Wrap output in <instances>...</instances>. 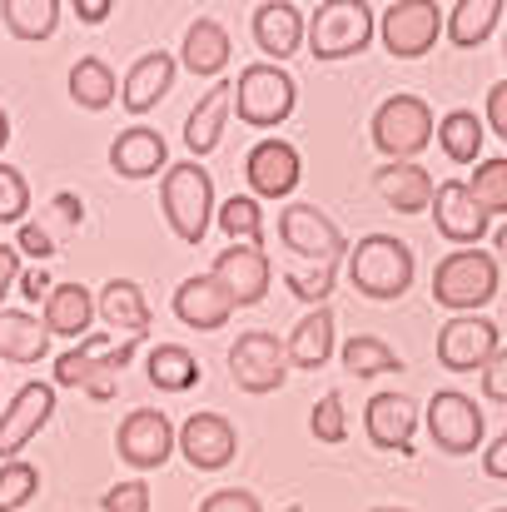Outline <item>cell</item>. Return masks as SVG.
<instances>
[{
  "label": "cell",
  "instance_id": "1",
  "mask_svg": "<svg viewBox=\"0 0 507 512\" xmlns=\"http://www.w3.org/2000/svg\"><path fill=\"white\" fill-rule=\"evenodd\" d=\"M418 264H413V249L398 239V234H363L353 249H348V284L363 294V299H403L408 284H413Z\"/></svg>",
  "mask_w": 507,
  "mask_h": 512
},
{
  "label": "cell",
  "instance_id": "2",
  "mask_svg": "<svg viewBox=\"0 0 507 512\" xmlns=\"http://www.w3.org/2000/svg\"><path fill=\"white\" fill-rule=\"evenodd\" d=\"M373 35H378V15L363 0H324L304 15V45L314 50V60L363 55Z\"/></svg>",
  "mask_w": 507,
  "mask_h": 512
},
{
  "label": "cell",
  "instance_id": "3",
  "mask_svg": "<svg viewBox=\"0 0 507 512\" xmlns=\"http://www.w3.org/2000/svg\"><path fill=\"white\" fill-rule=\"evenodd\" d=\"M160 209H165V224L174 229V239L184 244H199L214 224V179L199 160H179L169 165L160 179Z\"/></svg>",
  "mask_w": 507,
  "mask_h": 512
},
{
  "label": "cell",
  "instance_id": "4",
  "mask_svg": "<svg viewBox=\"0 0 507 512\" xmlns=\"http://www.w3.org/2000/svg\"><path fill=\"white\" fill-rule=\"evenodd\" d=\"M498 299V259L483 249H453L433 269V304H443L453 319L478 314L483 304Z\"/></svg>",
  "mask_w": 507,
  "mask_h": 512
},
{
  "label": "cell",
  "instance_id": "5",
  "mask_svg": "<svg viewBox=\"0 0 507 512\" xmlns=\"http://www.w3.org/2000/svg\"><path fill=\"white\" fill-rule=\"evenodd\" d=\"M299 105V85L284 65H269V60H254L239 70L234 80V115L249 125V130H274L294 115Z\"/></svg>",
  "mask_w": 507,
  "mask_h": 512
},
{
  "label": "cell",
  "instance_id": "6",
  "mask_svg": "<svg viewBox=\"0 0 507 512\" xmlns=\"http://www.w3.org/2000/svg\"><path fill=\"white\" fill-rule=\"evenodd\" d=\"M433 140V110L418 95H388L373 110V145L388 155V165H418V155Z\"/></svg>",
  "mask_w": 507,
  "mask_h": 512
},
{
  "label": "cell",
  "instance_id": "7",
  "mask_svg": "<svg viewBox=\"0 0 507 512\" xmlns=\"http://www.w3.org/2000/svg\"><path fill=\"white\" fill-rule=\"evenodd\" d=\"M443 35V5L438 0H393L378 10V40L393 60H418Z\"/></svg>",
  "mask_w": 507,
  "mask_h": 512
},
{
  "label": "cell",
  "instance_id": "8",
  "mask_svg": "<svg viewBox=\"0 0 507 512\" xmlns=\"http://www.w3.org/2000/svg\"><path fill=\"white\" fill-rule=\"evenodd\" d=\"M423 418H428V438H433V448H438V453H453V458L478 453V443H483V433H488L483 408H478L468 393H458V388L433 393V403H428Z\"/></svg>",
  "mask_w": 507,
  "mask_h": 512
},
{
  "label": "cell",
  "instance_id": "9",
  "mask_svg": "<svg viewBox=\"0 0 507 512\" xmlns=\"http://www.w3.org/2000/svg\"><path fill=\"white\" fill-rule=\"evenodd\" d=\"M229 373H234V383L244 393H274L289 378V348L269 329L239 334V339L229 343Z\"/></svg>",
  "mask_w": 507,
  "mask_h": 512
},
{
  "label": "cell",
  "instance_id": "10",
  "mask_svg": "<svg viewBox=\"0 0 507 512\" xmlns=\"http://www.w3.org/2000/svg\"><path fill=\"white\" fill-rule=\"evenodd\" d=\"M279 239H284L289 254H299V259H309V264H338V259H348L343 229H338L319 204H289V209L279 214Z\"/></svg>",
  "mask_w": 507,
  "mask_h": 512
},
{
  "label": "cell",
  "instance_id": "11",
  "mask_svg": "<svg viewBox=\"0 0 507 512\" xmlns=\"http://www.w3.org/2000/svg\"><path fill=\"white\" fill-rule=\"evenodd\" d=\"M209 279L229 294L234 309H254L269 294V284H274V264H269L264 244H229L224 254H214Z\"/></svg>",
  "mask_w": 507,
  "mask_h": 512
},
{
  "label": "cell",
  "instance_id": "12",
  "mask_svg": "<svg viewBox=\"0 0 507 512\" xmlns=\"http://www.w3.org/2000/svg\"><path fill=\"white\" fill-rule=\"evenodd\" d=\"M174 448L189 458V468L199 473H219L234 463L239 453V433L224 413H189L179 428H174Z\"/></svg>",
  "mask_w": 507,
  "mask_h": 512
},
{
  "label": "cell",
  "instance_id": "13",
  "mask_svg": "<svg viewBox=\"0 0 507 512\" xmlns=\"http://www.w3.org/2000/svg\"><path fill=\"white\" fill-rule=\"evenodd\" d=\"M498 348V324L483 314H458L438 329V363L453 373H483Z\"/></svg>",
  "mask_w": 507,
  "mask_h": 512
},
{
  "label": "cell",
  "instance_id": "14",
  "mask_svg": "<svg viewBox=\"0 0 507 512\" xmlns=\"http://www.w3.org/2000/svg\"><path fill=\"white\" fill-rule=\"evenodd\" d=\"M115 453H120L130 468H140V473L165 468L169 453H174V423H169L160 408H135V413H125V423H120V433H115Z\"/></svg>",
  "mask_w": 507,
  "mask_h": 512
},
{
  "label": "cell",
  "instance_id": "15",
  "mask_svg": "<svg viewBox=\"0 0 507 512\" xmlns=\"http://www.w3.org/2000/svg\"><path fill=\"white\" fill-rule=\"evenodd\" d=\"M433 224L438 234L453 244V249H483V234H488V214L478 209V199L468 194L463 179H443L433 189Z\"/></svg>",
  "mask_w": 507,
  "mask_h": 512
},
{
  "label": "cell",
  "instance_id": "16",
  "mask_svg": "<svg viewBox=\"0 0 507 512\" xmlns=\"http://www.w3.org/2000/svg\"><path fill=\"white\" fill-rule=\"evenodd\" d=\"M50 413H55V383H25L15 398H10V408L0 413V463H10V458H20L25 453V443L50 423Z\"/></svg>",
  "mask_w": 507,
  "mask_h": 512
},
{
  "label": "cell",
  "instance_id": "17",
  "mask_svg": "<svg viewBox=\"0 0 507 512\" xmlns=\"http://www.w3.org/2000/svg\"><path fill=\"white\" fill-rule=\"evenodd\" d=\"M299 150L289 140H259L249 155H244V179H249V194L254 199H289L294 184H299Z\"/></svg>",
  "mask_w": 507,
  "mask_h": 512
},
{
  "label": "cell",
  "instance_id": "18",
  "mask_svg": "<svg viewBox=\"0 0 507 512\" xmlns=\"http://www.w3.org/2000/svg\"><path fill=\"white\" fill-rule=\"evenodd\" d=\"M363 433L373 448L383 453H413V433H418V403L408 393H373L363 408Z\"/></svg>",
  "mask_w": 507,
  "mask_h": 512
},
{
  "label": "cell",
  "instance_id": "19",
  "mask_svg": "<svg viewBox=\"0 0 507 512\" xmlns=\"http://www.w3.org/2000/svg\"><path fill=\"white\" fill-rule=\"evenodd\" d=\"M229 314H234V304H229V294H224L209 274H189V279L174 289V319H179L184 329L214 334V329L229 324Z\"/></svg>",
  "mask_w": 507,
  "mask_h": 512
},
{
  "label": "cell",
  "instance_id": "20",
  "mask_svg": "<svg viewBox=\"0 0 507 512\" xmlns=\"http://www.w3.org/2000/svg\"><path fill=\"white\" fill-rule=\"evenodd\" d=\"M95 319H105L115 334H125V339H140L150 334V324H155V314H150V299H145V289L135 284V279H110L100 294H95Z\"/></svg>",
  "mask_w": 507,
  "mask_h": 512
},
{
  "label": "cell",
  "instance_id": "21",
  "mask_svg": "<svg viewBox=\"0 0 507 512\" xmlns=\"http://www.w3.org/2000/svg\"><path fill=\"white\" fill-rule=\"evenodd\" d=\"M174 75H179V65H174V55H169V50H145V55L130 65L125 85H120V105H125L130 115L155 110V105L169 95Z\"/></svg>",
  "mask_w": 507,
  "mask_h": 512
},
{
  "label": "cell",
  "instance_id": "22",
  "mask_svg": "<svg viewBox=\"0 0 507 512\" xmlns=\"http://www.w3.org/2000/svg\"><path fill=\"white\" fill-rule=\"evenodd\" d=\"M165 165H169V145H165V135L150 130V125H130L110 145V170L120 174V179H150V174H160Z\"/></svg>",
  "mask_w": 507,
  "mask_h": 512
},
{
  "label": "cell",
  "instance_id": "23",
  "mask_svg": "<svg viewBox=\"0 0 507 512\" xmlns=\"http://www.w3.org/2000/svg\"><path fill=\"white\" fill-rule=\"evenodd\" d=\"M254 45L269 55V65H284L289 55H299V45H304V10L284 5V0L259 5L254 10Z\"/></svg>",
  "mask_w": 507,
  "mask_h": 512
},
{
  "label": "cell",
  "instance_id": "24",
  "mask_svg": "<svg viewBox=\"0 0 507 512\" xmlns=\"http://www.w3.org/2000/svg\"><path fill=\"white\" fill-rule=\"evenodd\" d=\"M40 324L50 339H90L95 324V294L85 284H55L50 299L40 304Z\"/></svg>",
  "mask_w": 507,
  "mask_h": 512
},
{
  "label": "cell",
  "instance_id": "25",
  "mask_svg": "<svg viewBox=\"0 0 507 512\" xmlns=\"http://www.w3.org/2000/svg\"><path fill=\"white\" fill-rule=\"evenodd\" d=\"M234 115V85L229 80H214L204 95H199V105L189 110V120H184V145H189V155H209L219 140H224V120Z\"/></svg>",
  "mask_w": 507,
  "mask_h": 512
},
{
  "label": "cell",
  "instance_id": "26",
  "mask_svg": "<svg viewBox=\"0 0 507 512\" xmlns=\"http://www.w3.org/2000/svg\"><path fill=\"white\" fill-rule=\"evenodd\" d=\"M373 189L398 214H428L438 184H433V174L423 170V165H383V170L373 174Z\"/></svg>",
  "mask_w": 507,
  "mask_h": 512
},
{
  "label": "cell",
  "instance_id": "27",
  "mask_svg": "<svg viewBox=\"0 0 507 512\" xmlns=\"http://www.w3.org/2000/svg\"><path fill=\"white\" fill-rule=\"evenodd\" d=\"M179 55H184V70H189V75L219 80L224 65H229V30H224L214 15H199V20H189Z\"/></svg>",
  "mask_w": 507,
  "mask_h": 512
},
{
  "label": "cell",
  "instance_id": "28",
  "mask_svg": "<svg viewBox=\"0 0 507 512\" xmlns=\"http://www.w3.org/2000/svg\"><path fill=\"white\" fill-rule=\"evenodd\" d=\"M284 348H289V368H304V373L324 368L334 358V309L329 304L324 309H309L299 319V329L284 339Z\"/></svg>",
  "mask_w": 507,
  "mask_h": 512
},
{
  "label": "cell",
  "instance_id": "29",
  "mask_svg": "<svg viewBox=\"0 0 507 512\" xmlns=\"http://www.w3.org/2000/svg\"><path fill=\"white\" fill-rule=\"evenodd\" d=\"M50 353V334L30 309H0V363H40Z\"/></svg>",
  "mask_w": 507,
  "mask_h": 512
},
{
  "label": "cell",
  "instance_id": "30",
  "mask_svg": "<svg viewBox=\"0 0 507 512\" xmlns=\"http://www.w3.org/2000/svg\"><path fill=\"white\" fill-rule=\"evenodd\" d=\"M498 20H503V5L498 0H458L453 10H443V30H448V40L458 50L483 45L498 30Z\"/></svg>",
  "mask_w": 507,
  "mask_h": 512
},
{
  "label": "cell",
  "instance_id": "31",
  "mask_svg": "<svg viewBox=\"0 0 507 512\" xmlns=\"http://www.w3.org/2000/svg\"><path fill=\"white\" fill-rule=\"evenodd\" d=\"M70 100H75L80 110H110V105L120 100L115 70H110L100 55H80V60L70 65Z\"/></svg>",
  "mask_w": 507,
  "mask_h": 512
},
{
  "label": "cell",
  "instance_id": "32",
  "mask_svg": "<svg viewBox=\"0 0 507 512\" xmlns=\"http://www.w3.org/2000/svg\"><path fill=\"white\" fill-rule=\"evenodd\" d=\"M433 135H438V145H443V155H448L453 165H478V160H483L488 130H483V120H478L473 110H448V115L433 125Z\"/></svg>",
  "mask_w": 507,
  "mask_h": 512
},
{
  "label": "cell",
  "instance_id": "33",
  "mask_svg": "<svg viewBox=\"0 0 507 512\" xmlns=\"http://www.w3.org/2000/svg\"><path fill=\"white\" fill-rule=\"evenodd\" d=\"M145 368H150V383H155L160 393H189V388L199 383V358H194L184 343H160V348H150Z\"/></svg>",
  "mask_w": 507,
  "mask_h": 512
},
{
  "label": "cell",
  "instance_id": "34",
  "mask_svg": "<svg viewBox=\"0 0 507 512\" xmlns=\"http://www.w3.org/2000/svg\"><path fill=\"white\" fill-rule=\"evenodd\" d=\"M0 20L15 40H50L60 25V0H0Z\"/></svg>",
  "mask_w": 507,
  "mask_h": 512
},
{
  "label": "cell",
  "instance_id": "35",
  "mask_svg": "<svg viewBox=\"0 0 507 512\" xmlns=\"http://www.w3.org/2000/svg\"><path fill=\"white\" fill-rule=\"evenodd\" d=\"M338 358H343V368L353 373V378H378V373H403V358L388 348L383 339H373V334H353V339L338 348Z\"/></svg>",
  "mask_w": 507,
  "mask_h": 512
},
{
  "label": "cell",
  "instance_id": "36",
  "mask_svg": "<svg viewBox=\"0 0 507 512\" xmlns=\"http://www.w3.org/2000/svg\"><path fill=\"white\" fill-rule=\"evenodd\" d=\"M110 348H115L110 334H90V339H80V348L60 353V358H55V388H85L90 373H95V363H100Z\"/></svg>",
  "mask_w": 507,
  "mask_h": 512
},
{
  "label": "cell",
  "instance_id": "37",
  "mask_svg": "<svg viewBox=\"0 0 507 512\" xmlns=\"http://www.w3.org/2000/svg\"><path fill=\"white\" fill-rule=\"evenodd\" d=\"M219 229L229 234V244H259V239H264L259 199H254V194H234V199H224V209H219Z\"/></svg>",
  "mask_w": 507,
  "mask_h": 512
},
{
  "label": "cell",
  "instance_id": "38",
  "mask_svg": "<svg viewBox=\"0 0 507 512\" xmlns=\"http://www.w3.org/2000/svg\"><path fill=\"white\" fill-rule=\"evenodd\" d=\"M483 214H507V160H478V170L463 179Z\"/></svg>",
  "mask_w": 507,
  "mask_h": 512
},
{
  "label": "cell",
  "instance_id": "39",
  "mask_svg": "<svg viewBox=\"0 0 507 512\" xmlns=\"http://www.w3.org/2000/svg\"><path fill=\"white\" fill-rule=\"evenodd\" d=\"M40 493V468L25 458L0 463V512H20L30 498Z\"/></svg>",
  "mask_w": 507,
  "mask_h": 512
},
{
  "label": "cell",
  "instance_id": "40",
  "mask_svg": "<svg viewBox=\"0 0 507 512\" xmlns=\"http://www.w3.org/2000/svg\"><path fill=\"white\" fill-rule=\"evenodd\" d=\"M334 274H338V264L289 269V274H284V289H289L294 299H304L309 309H324V304H329V294H334Z\"/></svg>",
  "mask_w": 507,
  "mask_h": 512
},
{
  "label": "cell",
  "instance_id": "41",
  "mask_svg": "<svg viewBox=\"0 0 507 512\" xmlns=\"http://www.w3.org/2000/svg\"><path fill=\"white\" fill-rule=\"evenodd\" d=\"M30 214V184L15 165L0 160V224H25Z\"/></svg>",
  "mask_w": 507,
  "mask_h": 512
},
{
  "label": "cell",
  "instance_id": "42",
  "mask_svg": "<svg viewBox=\"0 0 507 512\" xmlns=\"http://www.w3.org/2000/svg\"><path fill=\"white\" fill-rule=\"evenodd\" d=\"M309 433L319 443H343L348 438V418H343V393H324L309 413Z\"/></svg>",
  "mask_w": 507,
  "mask_h": 512
},
{
  "label": "cell",
  "instance_id": "43",
  "mask_svg": "<svg viewBox=\"0 0 507 512\" xmlns=\"http://www.w3.org/2000/svg\"><path fill=\"white\" fill-rule=\"evenodd\" d=\"M100 512H150V488H145L140 478L115 483V488L100 498Z\"/></svg>",
  "mask_w": 507,
  "mask_h": 512
},
{
  "label": "cell",
  "instance_id": "44",
  "mask_svg": "<svg viewBox=\"0 0 507 512\" xmlns=\"http://www.w3.org/2000/svg\"><path fill=\"white\" fill-rule=\"evenodd\" d=\"M199 512H264V503L249 493V488H219V493H209Z\"/></svg>",
  "mask_w": 507,
  "mask_h": 512
},
{
  "label": "cell",
  "instance_id": "45",
  "mask_svg": "<svg viewBox=\"0 0 507 512\" xmlns=\"http://www.w3.org/2000/svg\"><path fill=\"white\" fill-rule=\"evenodd\" d=\"M15 249H20V259L30 254L35 264H45V259L55 254V239H50L40 224H30V219H25V224H20V239H15Z\"/></svg>",
  "mask_w": 507,
  "mask_h": 512
},
{
  "label": "cell",
  "instance_id": "46",
  "mask_svg": "<svg viewBox=\"0 0 507 512\" xmlns=\"http://www.w3.org/2000/svg\"><path fill=\"white\" fill-rule=\"evenodd\" d=\"M483 398L507 403V348H498V353H493V363L483 368Z\"/></svg>",
  "mask_w": 507,
  "mask_h": 512
},
{
  "label": "cell",
  "instance_id": "47",
  "mask_svg": "<svg viewBox=\"0 0 507 512\" xmlns=\"http://www.w3.org/2000/svg\"><path fill=\"white\" fill-rule=\"evenodd\" d=\"M483 120H488V130H493L498 140H507V75L488 90V110H483Z\"/></svg>",
  "mask_w": 507,
  "mask_h": 512
},
{
  "label": "cell",
  "instance_id": "48",
  "mask_svg": "<svg viewBox=\"0 0 507 512\" xmlns=\"http://www.w3.org/2000/svg\"><path fill=\"white\" fill-rule=\"evenodd\" d=\"M15 289H20V299H30V304H45L55 284H50V274L35 264V269H20V284H15Z\"/></svg>",
  "mask_w": 507,
  "mask_h": 512
},
{
  "label": "cell",
  "instance_id": "49",
  "mask_svg": "<svg viewBox=\"0 0 507 512\" xmlns=\"http://www.w3.org/2000/svg\"><path fill=\"white\" fill-rule=\"evenodd\" d=\"M20 284V249L15 244H0V299Z\"/></svg>",
  "mask_w": 507,
  "mask_h": 512
},
{
  "label": "cell",
  "instance_id": "50",
  "mask_svg": "<svg viewBox=\"0 0 507 512\" xmlns=\"http://www.w3.org/2000/svg\"><path fill=\"white\" fill-rule=\"evenodd\" d=\"M483 468H488V478H507V433L483 453Z\"/></svg>",
  "mask_w": 507,
  "mask_h": 512
},
{
  "label": "cell",
  "instance_id": "51",
  "mask_svg": "<svg viewBox=\"0 0 507 512\" xmlns=\"http://www.w3.org/2000/svg\"><path fill=\"white\" fill-rule=\"evenodd\" d=\"M70 10H75V15L85 20V25H100V20H105V15H110L115 5H110V0H75Z\"/></svg>",
  "mask_w": 507,
  "mask_h": 512
},
{
  "label": "cell",
  "instance_id": "52",
  "mask_svg": "<svg viewBox=\"0 0 507 512\" xmlns=\"http://www.w3.org/2000/svg\"><path fill=\"white\" fill-rule=\"evenodd\" d=\"M55 209H60V214H65V219H70V224H80V214H85V209H80V199H75V194H55Z\"/></svg>",
  "mask_w": 507,
  "mask_h": 512
},
{
  "label": "cell",
  "instance_id": "53",
  "mask_svg": "<svg viewBox=\"0 0 507 512\" xmlns=\"http://www.w3.org/2000/svg\"><path fill=\"white\" fill-rule=\"evenodd\" d=\"M5 145H10V115L0 110V150H5Z\"/></svg>",
  "mask_w": 507,
  "mask_h": 512
},
{
  "label": "cell",
  "instance_id": "54",
  "mask_svg": "<svg viewBox=\"0 0 507 512\" xmlns=\"http://www.w3.org/2000/svg\"><path fill=\"white\" fill-rule=\"evenodd\" d=\"M498 254H503V259H507V224H503V229H498Z\"/></svg>",
  "mask_w": 507,
  "mask_h": 512
},
{
  "label": "cell",
  "instance_id": "55",
  "mask_svg": "<svg viewBox=\"0 0 507 512\" xmlns=\"http://www.w3.org/2000/svg\"><path fill=\"white\" fill-rule=\"evenodd\" d=\"M373 512H408V508H373Z\"/></svg>",
  "mask_w": 507,
  "mask_h": 512
},
{
  "label": "cell",
  "instance_id": "56",
  "mask_svg": "<svg viewBox=\"0 0 507 512\" xmlns=\"http://www.w3.org/2000/svg\"><path fill=\"white\" fill-rule=\"evenodd\" d=\"M284 512H304V508H284Z\"/></svg>",
  "mask_w": 507,
  "mask_h": 512
},
{
  "label": "cell",
  "instance_id": "57",
  "mask_svg": "<svg viewBox=\"0 0 507 512\" xmlns=\"http://www.w3.org/2000/svg\"><path fill=\"white\" fill-rule=\"evenodd\" d=\"M493 512H507V508H493Z\"/></svg>",
  "mask_w": 507,
  "mask_h": 512
}]
</instances>
